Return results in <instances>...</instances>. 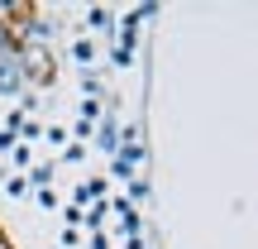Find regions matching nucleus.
Returning a JSON list of instances; mask_svg holds the SVG:
<instances>
[{"mask_svg": "<svg viewBox=\"0 0 258 249\" xmlns=\"http://www.w3.org/2000/svg\"><path fill=\"white\" fill-rule=\"evenodd\" d=\"M0 249H10V240H5V235H0Z\"/></svg>", "mask_w": 258, "mask_h": 249, "instance_id": "7ed1b4c3", "label": "nucleus"}, {"mask_svg": "<svg viewBox=\"0 0 258 249\" xmlns=\"http://www.w3.org/2000/svg\"><path fill=\"white\" fill-rule=\"evenodd\" d=\"M19 82H24V77H19V63L15 58H0V91H19Z\"/></svg>", "mask_w": 258, "mask_h": 249, "instance_id": "f03ea898", "label": "nucleus"}, {"mask_svg": "<svg viewBox=\"0 0 258 249\" xmlns=\"http://www.w3.org/2000/svg\"><path fill=\"white\" fill-rule=\"evenodd\" d=\"M19 67H29V77H38V82L53 77V58L43 48H19Z\"/></svg>", "mask_w": 258, "mask_h": 249, "instance_id": "f257e3e1", "label": "nucleus"}]
</instances>
